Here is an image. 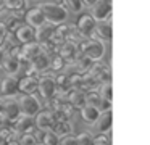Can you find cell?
<instances>
[{
    "label": "cell",
    "instance_id": "obj_40",
    "mask_svg": "<svg viewBox=\"0 0 150 145\" xmlns=\"http://www.w3.org/2000/svg\"><path fill=\"white\" fill-rule=\"evenodd\" d=\"M4 58H5V52L0 48V68H2V61H4Z\"/></svg>",
    "mask_w": 150,
    "mask_h": 145
},
{
    "label": "cell",
    "instance_id": "obj_34",
    "mask_svg": "<svg viewBox=\"0 0 150 145\" xmlns=\"http://www.w3.org/2000/svg\"><path fill=\"white\" fill-rule=\"evenodd\" d=\"M65 5H68L74 13H79L82 8H84V5H82L81 0H65Z\"/></svg>",
    "mask_w": 150,
    "mask_h": 145
},
{
    "label": "cell",
    "instance_id": "obj_4",
    "mask_svg": "<svg viewBox=\"0 0 150 145\" xmlns=\"http://www.w3.org/2000/svg\"><path fill=\"white\" fill-rule=\"evenodd\" d=\"M37 92L40 93V97L45 100H50L57 95V84H55V77L53 76H39L37 79Z\"/></svg>",
    "mask_w": 150,
    "mask_h": 145
},
{
    "label": "cell",
    "instance_id": "obj_1",
    "mask_svg": "<svg viewBox=\"0 0 150 145\" xmlns=\"http://www.w3.org/2000/svg\"><path fill=\"white\" fill-rule=\"evenodd\" d=\"M78 48L82 57L89 58L92 61L102 60L105 55V42L98 40V39H94V37H87V39L84 37L78 44Z\"/></svg>",
    "mask_w": 150,
    "mask_h": 145
},
{
    "label": "cell",
    "instance_id": "obj_25",
    "mask_svg": "<svg viewBox=\"0 0 150 145\" xmlns=\"http://www.w3.org/2000/svg\"><path fill=\"white\" fill-rule=\"evenodd\" d=\"M73 63H74L76 71H78V73L84 74V73H87V71L91 69V66H92V63H94V61L89 60V58H86V57H82V55H79V57L73 61Z\"/></svg>",
    "mask_w": 150,
    "mask_h": 145
},
{
    "label": "cell",
    "instance_id": "obj_5",
    "mask_svg": "<svg viewBox=\"0 0 150 145\" xmlns=\"http://www.w3.org/2000/svg\"><path fill=\"white\" fill-rule=\"evenodd\" d=\"M89 76H92L98 84H105V82H111V69L107 63L103 61H94L91 66V69L87 71Z\"/></svg>",
    "mask_w": 150,
    "mask_h": 145
},
{
    "label": "cell",
    "instance_id": "obj_39",
    "mask_svg": "<svg viewBox=\"0 0 150 145\" xmlns=\"http://www.w3.org/2000/svg\"><path fill=\"white\" fill-rule=\"evenodd\" d=\"M81 2H82V5H84V6H92L97 0H81Z\"/></svg>",
    "mask_w": 150,
    "mask_h": 145
},
{
    "label": "cell",
    "instance_id": "obj_6",
    "mask_svg": "<svg viewBox=\"0 0 150 145\" xmlns=\"http://www.w3.org/2000/svg\"><path fill=\"white\" fill-rule=\"evenodd\" d=\"M57 121V116L53 113V110L50 108H44L34 116V122H36V127L39 131H52L53 124Z\"/></svg>",
    "mask_w": 150,
    "mask_h": 145
},
{
    "label": "cell",
    "instance_id": "obj_41",
    "mask_svg": "<svg viewBox=\"0 0 150 145\" xmlns=\"http://www.w3.org/2000/svg\"><path fill=\"white\" fill-rule=\"evenodd\" d=\"M53 3H57V5H62V6H65V0H52Z\"/></svg>",
    "mask_w": 150,
    "mask_h": 145
},
{
    "label": "cell",
    "instance_id": "obj_38",
    "mask_svg": "<svg viewBox=\"0 0 150 145\" xmlns=\"http://www.w3.org/2000/svg\"><path fill=\"white\" fill-rule=\"evenodd\" d=\"M4 145H20V142H18V139H10V140H7Z\"/></svg>",
    "mask_w": 150,
    "mask_h": 145
},
{
    "label": "cell",
    "instance_id": "obj_19",
    "mask_svg": "<svg viewBox=\"0 0 150 145\" xmlns=\"http://www.w3.org/2000/svg\"><path fill=\"white\" fill-rule=\"evenodd\" d=\"M111 126H113V113H111V110L110 111H102L98 119L95 121V127L102 134H110Z\"/></svg>",
    "mask_w": 150,
    "mask_h": 145
},
{
    "label": "cell",
    "instance_id": "obj_32",
    "mask_svg": "<svg viewBox=\"0 0 150 145\" xmlns=\"http://www.w3.org/2000/svg\"><path fill=\"white\" fill-rule=\"evenodd\" d=\"M100 95H102V98L111 100V97H113V89H111V82L100 84Z\"/></svg>",
    "mask_w": 150,
    "mask_h": 145
},
{
    "label": "cell",
    "instance_id": "obj_8",
    "mask_svg": "<svg viewBox=\"0 0 150 145\" xmlns=\"http://www.w3.org/2000/svg\"><path fill=\"white\" fill-rule=\"evenodd\" d=\"M91 8L95 21H111V0H97Z\"/></svg>",
    "mask_w": 150,
    "mask_h": 145
},
{
    "label": "cell",
    "instance_id": "obj_42",
    "mask_svg": "<svg viewBox=\"0 0 150 145\" xmlns=\"http://www.w3.org/2000/svg\"><path fill=\"white\" fill-rule=\"evenodd\" d=\"M36 145H44V144H42V142H37V144H36Z\"/></svg>",
    "mask_w": 150,
    "mask_h": 145
},
{
    "label": "cell",
    "instance_id": "obj_35",
    "mask_svg": "<svg viewBox=\"0 0 150 145\" xmlns=\"http://www.w3.org/2000/svg\"><path fill=\"white\" fill-rule=\"evenodd\" d=\"M60 145H78V142H76V135L66 134V135H63V137H60Z\"/></svg>",
    "mask_w": 150,
    "mask_h": 145
},
{
    "label": "cell",
    "instance_id": "obj_7",
    "mask_svg": "<svg viewBox=\"0 0 150 145\" xmlns=\"http://www.w3.org/2000/svg\"><path fill=\"white\" fill-rule=\"evenodd\" d=\"M95 26H97V21H95V18L91 13H81V15L78 16V21H76L74 28L79 31V34H81L82 37H91L94 29H95Z\"/></svg>",
    "mask_w": 150,
    "mask_h": 145
},
{
    "label": "cell",
    "instance_id": "obj_2",
    "mask_svg": "<svg viewBox=\"0 0 150 145\" xmlns=\"http://www.w3.org/2000/svg\"><path fill=\"white\" fill-rule=\"evenodd\" d=\"M40 10H42L44 16H45V21L50 23V24H53V26H58V24H62V23H66V19H68V16H69L66 6L57 5V3H53V2L40 5Z\"/></svg>",
    "mask_w": 150,
    "mask_h": 145
},
{
    "label": "cell",
    "instance_id": "obj_31",
    "mask_svg": "<svg viewBox=\"0 0 150 145\" xmlns=\"http://www.w3.org/2000/svg\"><path fill=\"white\" fill-rule=\"evenodd\" d=\"M92 139H94V135H92L89 131H82V132H79V134L76 135V142H78V145H91Z\"/></svg>",
    "mask_w": 150,
    "mask_h": 145
},
{
    "label": "cell",
    "instance_id": "obj_27",
    "mask_svg": "<svg viewBox=\"0 0 150 145\" xmlns=\"http://www.w3.org/2000/svg\"><path fill=\"white\" fill-rule=\"evenodd\" d=\"M65 66H66L65 58H62L58 53H55V55H52V57H50V69H52V71L58 73V71L65 69Z\"/></svg>",
    "mask_w": 150,
    "mask_h": 145
},
{
    "label": "cell",
    "instance_id": "obj_33",
    "mask_svg": "<svg viewBox=\"0 0 150 145\" xmlns=\"http://www.w3.org/2000/svg\"><path fill=\"white\" fill-rule=\"evenodd\" d=\"M91 145H110V137H108V134H98L95 135L94 139H92V144Z\"/></svg>",
    "mask_w": 150,
    "mask_h": 145
},
{
    "label": "cell",
    "instance_id": "obj_9",
    "mask_svg": "<svg viewBox=\"0 0 150 145\" xmlns=\"http://www.w3.org/2000/svg\"><path fill=\"white\" fill-rule=\"evenodd\" d=\"M18 93V79L15 76H7L4 81H0V100L13 98Z\"/></svg>",
    "mask_w": 150,
    "mask_h": 145
},
{
    "label": "cell",
    "instance_id": "obj_29",
    "mask_svg": "<svg viewBox=\"0 0 150 145\" xmlns=\"http://www.w3.org/2000/svg\"><path fill=\"white\" fill-rule=\"evenodd\" d=\"M18 142H20V145H36L37 144V134H34V132H24V134H20Z\"/></svg>",
    "mask_w": 150,
    "mask_h": 145
},
{
    "label": "cell",
    "instance_id": "obj_14",
    "mask_svg": "<svg viewBox=\"0 0 150 145\" xmlns=\"http://www.w3.org/2000/svg\"><path fill=\"white\" fill-rule=\"evenodd\" d=\"M42 52V48H40V44L39 42H28V44H23L20 45V52H18V58H21V60H26V61H31L34 57H37V55Z\"/></svg>",
    "mask_w": 150,
    "mask_h": 145
},
{
    "label": "cell",
    "instance_id": "obj_15",
    "mask_svg": "<svg viewBox=\"0 0 150 145\" xmlns=\"http://www.w3.org/2000/svg\"><path fill=\"white\" fill-rule=\"evenodd\" d=\"M111 34H113V29H111L110 21H97V26H95V29H94L91 37L98 39V40H102V42H110Z\"/></svg>",
    "mask_w": 150,
    "mask_h": 145
},
{
    "label": "cell",
    "instance_id": "obj_30",
    "mask_svg": "<svg viewBox=\"0 0 150 145\" xmlns=\"http://www.w3.org/2000/svg\"><path fill=\"white\" fill-rule=\"evenodd\" d=\"M21 24H23V21H21L20 16H11V18H8L7 21L4 23V26H5V29H7V32H11V34H13L15 29H16L18 26H21Z\"/></svg>",
    "mask_w": 150,
    "mask_h": 145
},
{
    "label": "cell",
    "instance_id": "obj_18",
    "mask_svg": "<svg viewBox=\"0 0 150 145\" xmlns=\"http://www.w3.org/2000/svg\"><path fill=\"white\" fill-rule=\"evenodd\" d=\"M0 113L7 118L8 122H15L18 118L21 116L20 106H18V102H8L4 103L2 102V108H0Z\"/></svg>",
    "mask_w": 150,
    "mask_h": 145
},
{
    "label": "cell",
    "instance_id": "obj_43",
    "mask_svg": "<svg viewBox=\"0 0 150 145\" xmlns=\"http://www.w3.org/2000/svg\"><path fill=\"white\" fill-rule=\"evenodd\" d=\"M0 81H2V79H0Z\"/></svg>",
    "mask_w": 150,
    "mask_h": 145
},
{
    "label": "cell",
    "instance_id": "obj_13",
    "mask_svg": "<svg viewBox=\"0 0 150 145\" xmlns=\"http://www.w3.org/2000/svg\"><path fill=\"white\" fill-rule=\"evenodd\" d=\"M24 23L29 26H33L34 29L39 28V26H42L45 21V16H44L42 10H40V6H33V8L26 10V13H24Z\"/></svg>",
    "mask_w": 150,
    "mask_h": 145
},
{
    "label": "cell",
    "instance_id": "obj_22",
    "mask_svg": "<svg viewBox=\"0 0 150 145\" xmlns=\"http://www.w3.org/2000/svg\"><path fill=\"white\" fill-rule=\"evenodd\" d=\"M79 113H81V118L84 119L86 122L89 124H95V121L98 119L100 116V110L95 108V106H91V105H84L79 108Z\"/></svg>",
    "mask_w": 150,
    "mask_h": 145
},
{
    "label": "cell",
    "instance_id": "obj_23",
    "mask_svg": "<svg viewBox=\"0 0 150 145\" xmlns=\"http://www.w3.org/2000/svg\"><path fill=\"white\" fill-rule=\"evenodd\" d=\"M52 131L55 132L58 137H63L66 134H71L73 132V126H71V121H65V119H57L55 124H53Z\"/></svg>",
    "mask_w": 150,
    "mask_h": 145
},
{
    "label": "cell",
    "instance_id": "obj_24",
    "mask_svg": "<svg viewBox=\"0 0 150 145\" xmlns=\"http://www.w3.org/2000/svg\"><path fill=\"white\" fill-rule=\"evenodd\" d=\"M2 5H4V8L10 10V11L23 13V10L26 8V0H2Z\"/></svg>",
    "mask_w": 150,
    "mask_h": 145
},
{
    "label": "cell",
    "instance_id": "obj_17",
    "mask_svg": "<svg viewBox=\"0 0 150 145\" xmlns=\"http://www.w3.org/2000/svg\"><path fill=\"white\" fill-rule=\"evenodd\" d=\"M15 124V131L18 134H24V132H34L36 134V122H34V118H29V116H23L21 115L16 121L13 122Z\"/></svg>",
    "mask_w": 150,
    "mask_h": 145
},
{
    "label": "cell",
    "instance_id": "obj_21",
    "mask_svg": "<svg viewBox=\"0 0 150 145\" xmlns=\"http://www.w3.org/2000/svg\"><path fill=\"white\" fill-rule=\"evenodd\" d=\"M2 68L7 71L8 76H15L20 73V60L16 55H5L4 61H2Z\"/></svg>",
    "mask_w": 150,
    "mask_h": 145
},
{
    "label": "cell",
    "instance_id": "obj_3",
    "mask_svg": "<svg viewBox=\"0 0 150 145\" xmlns=\"http://www.w3.org/2000/svg\"><path fill=\"white\" fill-rule=\"evenodd\" d=\"M18 106H20L21 115L29 116V118H34L42 110V103L36 97V93L34 95H21V98L18 100Z\"/></svg>",
    "mask_w": 150,
    "mask_h": 145
},
{
    "label": "cell",
    "instance_id": "obj_20",
    "mask_svg": "<svg viewBox=\"0 0 150 145\" xmlns=\"http://www.w3.org/2000/svg\"><path fill=\"white\" fill-rule=\"evenodd\" d=\"M53 32H55V26L50 23H44L42 26L36 28V42L42 44V42H49L52 39Z\"/></svg>",
    "mask_w": 150,
    "mask_h": 145
},
{
    "label": "cell",
    "instance_id": "obj_36",
    "mask_svg": "<svg viewBox=\"0 0 150 145\" xmlns=\"http://www.w3.org/2000/svg\"><path fill=\"white\" fill-rule=\"evenodd\" d=\"M98 110H100V113H102V111H110V110H111V100L102 98V102H100V106H98Z\"/></svg>",
    "mask_w": 150,
    "mask_h": 145
},
{
    "label": "cell",
    "instance_id": "obj_16",
    "mask_svg": "<svg viewBox=\"0 0 150 145\" xmlns=\"http://www.w3.org/2000/svg\"><path fill=\"white\" fill-rule=\"evenodd\" d=\"M66 100H68V103L73 106V108H81V106L86 105V92L81 89H74V87H71V89L66 92Z\"/></svg>",
    "mask_w": 150,
    "mask_h": 145
},
{
    "label": "cell",
    "instance_id": "obj_10",
    "mask_svg": "<svg viewBox=\"0 0 150 145\" xmlns=\"http://www.w3.org/2000/svg\"><path fill=\"white\" fill-rule=\"evenodd\" d=\"M57 53H58L62 58H65L66 63H73V61L81 55L79 53V48H78V44H74V42H68V40H65L63 44L58 45Z\"/></svg>",
    "mask_w": 150,
    "mask_h": 145
},
{
    "label": "cell",
    "instance_id": "obj_12",
    "mask_svg": "<svg viewBox=\"0 0 150 145\" xmlns=\"http://www.w3.org/2000/svg\"><path fill=\"white\" fill-rule=\"evenodd\" d=\"M13 35H15V40H16L20 45H23V44H28V42L36 40V29H34L33 26H29V24L24 23V24L18 26V28L15 29Z\"/></svg>",
    "mask_w": 150,
    "mask_h": 145
},
{
    "label": "cell",
    "instance_id": "obj_26",
    "mask_svg": "<svg viewBox=\"0 0 150 145\" xmlns=\"http://www.w3.org/2000/svg\"><path fill=\"white\" fill-rule=\"evenodd\" d=\"M40 140L44 145H60V137L53 131H40Z\"/></svg>",
    "mask_w": 150,
    "mask_h": 145
},
{
    "label": "cell",
    "instance_id": "obj_37",
    "mask_svg": "<svg viewBox=\"0 0 150 145\" xmlns=\"http://www.w3.org/2000/svg\"><path fill=\"white\" fill-rule=\"evenodd\" d=\"M7 35H8V32H7V29H5L4 23H0V47H2L4 42L7 40Z\"/></svg>",
    "mask_w": 150,
    "mask_h": 145
},
{
    "label": "cell",
    "instance_id": "obj_28",
    "mask_svg": "<svg viewBox=\"0 0 150 145\" xmlns=\"http://www.w3.org/2000/svg\"><path fill=\"white\" fill-rule=\"evenodd\" d=\"M100 102H102V95L97 92V90H91V92L86 93V105H91V106L98 108V106H100Z\"/></svg>",
    "mask_w": 150,
    "mask_h": 145
},
{
    "label": "cell",
    "instance_id": "obj_11",
    "mask_svg": "<svg viewBox=\"0 0 150 145\" xmlns=\"http://www.w3.org/2000/svg\"><path fill=\"white\" fill-rule=\"evenodd\" d=\"M37 76L26 74V76L18 79V92L23 95H34L37 93Z\"/></svg>",
    "mask_w": 150,
    "mask_h": 145
}]
</instances>
